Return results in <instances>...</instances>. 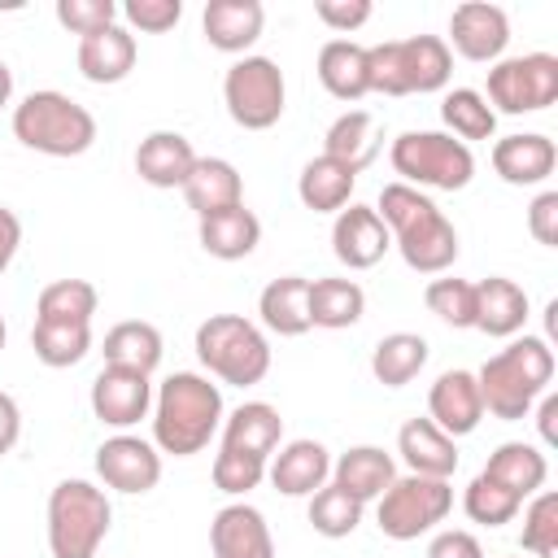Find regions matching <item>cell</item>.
Instances as JSON below:
<instances>
[{
    "label": "cell",
    "mask_w": 558,
    "mask_h": 558,
    "mask_svg": "<svg viewBox=\"0 0 558 558\" xmlns=\"http://www.w3.org/2000/svg\"><path fill=\"white\" fill-rule=\"evenodd\" d=\"M375 214L384 218L401 262L418 275H445L458 262V227L445 218V209L405 183H384Z\"/></svg>",
    "instance_id": "6da1fadb"
},
{
    "label": "cell",
    "mask_w": 558,
    "mask_h": 558,
    "mask_svg": "<svg viewBox=\"0 0 558 558\" xmlns=\"http://www.w3.org/2000/svg\"><path fill=\"white\" fill-rule=\"evenodd\" d=\"M222 388L209 375L174 371L153 392V445L174 458L201 453L222 427Z\"/></svg>",
    "instance_id": "7a4b0ae2"
},
{
    "label": "cell",
    "mask_w": 558,
    "mask_h": 558,
    "mask_svg": "<svg viewBox=\"0 0 558 558\" xmlns=\"http://www.w3.org/2000/svg\"><path fill=\"white\" fill-rule=\"evenodd\" d=\"M549 379H554V349L541 336L510 340L501 353H493L475 371L484 414H493L501 423L527 418V410L541 401V392H549Z\"/></svg>",
    "instance_id": "3957f363"
},
{
    "label": "cell",
    "mask_w": 558,
    "mask_h": 558,
    "mask_svg": "<svg viewBox=\"0 0 558 558\" xmlns=\"http://www.w3.org/2000/svg\"><path fill=\"white\" fill-rule=\"evenodd\" d=\"M13 140L44 157H83L96 144V118L65 92H31L13 105Z\"/></svg>",
    "instance_id": "277c9868"
},
{
    "label": "cell",
    "mask_w": 558,
    "mask_h": 558,
    "mask_svg": "<svg viewBox=\"0 0 558 558\" xmlns=\"http://www.w3.org/2000/svg\"><path fill=\"white\" fill-rule=\"evenodd\" d=\"M453 74V52L440 35H410V39H384L366 48V78L379 96H423L440 92Z\"/></svg>",
    "instance_id": "5b68a950"
},
{
    "label": "cell",
    "mask_w": 558,
    "mask_h": 558,
    "mask_svg": "<svg viewBox=\"0 0 558 558\" xmlns=\"http://www.w3.org/2000/svg\"><path fill=\"white\" fill-rule=\"evenodd\" d=\"M196 357L214 379L231 388H253L270 371V340L244 314H209L196 327Z\"/></svg>",
    "instance_id": "8992f818"
},
{
    "label": "cell",
    "mask_w": 558,
    "mask_h": 558,
    "mask_svg": "<svg viewBox=\"0 0 558 558\" xmlns=\"http://www.w3.org/2000/svg\"><path fill=\"white\" fill-rule=\"evenodd\" d=\"M397 183L418 192H462L475 179V153L471 144L453 140L449 131H401L388 148Z\"/></svg>",
    "instance_id": "52a82bcc"
},
{
    "label": "cell",
    "mask_w": 558,
    "mask_h": 558,
    "mask_svg": "<svg viewBox=\"0 0 558 558\" xmlns=\"http://www.w3.org/2000/svg\"><path fill=\"white\" fill-rule=\"evenodd\" d=\"M113 523L105 488L92 480H61L48 493V549L52 558H96Z\"/></svg>",
    "instance_id": "ba28073f"
},
{
    "label": "cell",
    "mask_w": 558,
    "mask_h": 558,
    "mask_svg": "<svg viewBox=\"0 0 558 558\" xmlns=\"http://www.w3.org/2000/svg\"><path fill=\"white\" fill-rule=\"evenodd\" d=\"M453 510V488L449 480H432V475H397L379 506H375V523L388 541H418L423 532H432L436 523H445V514Z\"/></svg>",
    "instance_id": "9c48e42d"
},
{
    "label": "cell",
    "mask_w": 558,
    "mask_h": 558,
    "mask_svg": "<svg viewBox=\"0 0 558 558\" xmlns=\"http://www.w3.org/2000/svg\"><path fill=\"white\" fill-rule=\"evenodd\" d=\"M283 100L288 83L270 57H240L222 78V105L244 131H270L283 118Z\"/></svg>",
    "instance_id": "30bf717a"
},
{
    "label": "cell",
    "mask_w": 558,
    "mask_h": 558,
    "mask_svg": "<svg viewBox=\"0 0 558 558\" xmlns=\"http://www.w3.org/2000/svg\"><path fill=\"white\" fill-rule=\"evenodd\" d=\"M484 100L493 113H541L558 100V57L554 52H523L501 57L488 70Z\"/></svg>",
    "instance_id": "8fae6325"
},
{
    "label": "cell",
    "mask_w": 558,
    "mask_h": 558,
    "mask_svg": "<svg viewBox=\"0 0 558 558\" xmlns=\"http://www.w3.org/2000/svg\"><path fill=\"white\" fill-rule=\"evenodd\" d=\"M96 475L105 480V488L113 493H153L161 480V449L153 440H140L131 432H118L109 440H100L96 449Z\"/></svg>",
    "instance_id": "7c38bea8"
},
{
    "label": "cell",
    "mask_w": 558,
    "mask_h": 558,
    "mask_svg": "<svg viewBox=\"0 0 558 558\" xmlns=\"http://www.w3.org/2000/svg\"><path fill=\"white\" fill-rule=\"evenodd\" d=\"M449 52L475 61V65H493L501 61L506 44H510V17L501 4L488 0H466L449 13Z\"/></svg>",
    "instance_id": "4fadbf2b"
},
{
    "label": "cell",
    "mask_w": 558,
    "mask_h": 558,
    "mask_svg": "<svg viewBox=\"0 0 558 558\" xmlns=\"http://www.w3.org/2000/svg\"><path fill=\"white\" fill-rule=\"evenodd\" d=\"M92 414L118 432L135 427L153 414V379L126 366H100V375L92 379Z\"/></svg>",
    "instance_id": "5bb4252c"
},
{
    "label": "cell",
    "mask_w": 558,
    "mask_h": 558,
    "mask_svg": "<svg viewBox=\"0 0 558 558\" xmlns=\"http://www.w3.org/2000/svg\"><path fill=\"white\" fill-rule=\"evenodd\" d=\"M392 248V235L384 227V218L375 214V205H357L349 201L336 222H331V253L340 266L349 270H371L384 262V253Z\"/></svg>",
    "instance_id": "9a60e30c"
},
{
    "label": "cell",
    "mask_w": 558,
    "mask_h": 558,
    "mask_svg": "<svg viewBox=\"0 0 558 558\" xmlns=\"http://www.w3.org/2000/svg\"><path fill=\"white\" fill-rule=\"evenodd\" d=\"M209 549L214 558H275V536L257 506L231 501L209 523Z\"/></svg>",
    "instance_id": "2e32d148"
},
{
    "label": "cell",
    "mask_w": 558,
    "mask_h": 558,
    "mask_svg": "<svg viewBox=\"0 0 558 558\" xmlns=\"http://www.w3.org/2000/svg\"><path fill=\"white\" fill-rule=\"evenodd\" d=\"M266 480L283 497H314L331 480V453L323 440H310V436L288 440V445H279V453H270Z\"/></svg>",
    "instance_id": "e0dca14e"
},
{
    "label": "cell",
    "mask_w": 558,
    "mask_h": 558,
    "mask_svg": "<svg viewBox=\"0 0 558 558\" xmlns=\"http://www.w3.org/2000/svg\"><path fill=\"white\" fill-rule=\"evenodd\" d=\"M427 418L445 432V436H471L484 418V401H480V384L475 371H445L436 375L432 392H427Z\"/></svg>",
    "instance_id": "ac0fdd59"
},
{
    "label": "cell",
    "mask_w": 558,
    "mask_h": 558,
    "mask_svg": "<svg viewBox=\"0 0 558 558\" xmlns=\"http://www.w3.org/2000/svg\"><path fill=\"white\" fill-rule=\"evenodd\" d=\"M558 166V148L549 135L541 131H519V135H501L493 144V170L501 183L510 187H536L554 174Z\"/></svg>",
    "instance_id": "d6986e66"
},
{
    "label": "cell",
    "mask_w": 558,
    "mask_h": 558,
    "mask_svg": "<svg viewBox=\"0 0 558 558\" xmlns=\"http://www.w3.org/2000/svg\"><path fill=\"white\" fill-rule=\"evenodd\" d=\"M262 26H266V9L262 0H209L205 13H201V31L209 39V48L218 52H244L262 39Z\"/></svg>",
    "instance_id": "ffe728a7"
},
{
    "label": "cell",
    "mask_w": 558,
    "mask_h": 558,
    "mask_svg": "<svg viewBox=\"0 0 558 558\" xmlns=\"http://www.w3.org/2000/svg\"><path fill=\"white\" fill-rule=\"evenodd\" d=\"M135 57H140V44H135V35L126 31V26H105V31H96V35H83L78 39V52H74V61H78V74L87 78V83H100V87H109V83H122L131 70H135Z\"/></svg>",
    "instance_id": "44dd1931"
},
{
    "label": "cell",
    "mask_w": 558,
    "mask_h": 558,
    "mask_svg": "<svg viewBox=\"0 0 558 558\" xmlns=\"http://www.w3.org/2000/svg\"><path fill=\"white\" fill-rule=\"evenodd\" d=\"M196 166V148L183 131H148L135 148V174L148 187H183Z\"/></svg>",
    "instance_id": "7402d4cb"
},
{
    "label": "cell",
    "mask_w": 558,
    "mask_h": 558,
    "mask_svg": "<svg viewBox=\"0 0 558 558\" xmlns=\"http://www.w3.org/2000/svg\"><path fill=\"white\" fill-rule=\"evenodd\" d=\"M179 192H183V201L196 218L244 205V179L227 157H196V166H192V174Z\"/></svg>",
    "instance_id": "603a6c76"
},
{
    "label": "cell",
    "mask_w": 558,
    "mask_h": 558,
    "mask_svg": "<svg viewBox=\"0 0 558 558\" xmlns=\"http://www.w3.org/2000/svg\"><path fill=\"white\" fill-rule=\"evenodd\" d=\"M397 453L410 466V475H432V480H449L458 471V440L445 436L432 418H410L397 432Z\"/></svg>",
    "instance_id": "cb8c5ba5"
},
{
    "label": "cell",
    "mask_w": 558,
    "mask_h": 558,
    "mask_svg": "<svg viewBox=\"0 0 558 558\" xmlns=\"http://www.w3.org/2000/svg\"><path fill=\"white\" fill-rule=\"evenodd\" d=\"M523 323H527V292L514 279L488 275L475 283V331L506 340V336H519Z\"/></svg>",
    "instance_id": "d4e9b609"
},
{
    "label": "cell",
    "mask_w": 558,
    "mask_h": 558,
    "mask_svg": "<svg viewBox=\"0 0 558 558\" xmlns=\"http://www.w3.org/2000/svg\"><path fill=\"white\" fill-rule=\"evenodd\" d=\"M392 480H397V462L379 445H353L340 458H331V484L344 488L349 497H357L362 506L379 501Z\"/></svg>",
    "instance_id": "484cf974"
},
{
    "label": "cell",
    "mask_w": 558,
    "mask_h": 558,
    "mask_svg": "<svg viewBox=\"0 0 558 558\" xmlns=\"http://www.w3.org/2000/svg\"><path fill=\"white\" fill-rule=\"evenodd\" d=\"M379 148H384V131H379V118L366 109H344L323 135V153L349 166L353 174H362L379 157Z\"/></svg>",
    "instance_id": "4316f807"
},
{
    "label": "cell",
    "mask_w": 558,
    "mask_h": 558,
    "mask_svg": "<svg viewBox=\"0 0 558 558\" xmlns=\"http://www.w3.org/2000/svg\"><path fill=\"white\" fill-rule=\"evenodd\" d=\"M196 240L209 257L218 262H240L248 257L257 244H262V222L248 205H235V209H222V214H209V218H196Z\"/></svg>",
    "instance_id": "83f0119b"
},
{
    "label": "cell",
    "mask_w": 558,
    "mask_h": 558,
    "mask_svg": "<svg viewBox=\"0 0 558 558\" xmlns=\"http://www.w3.org/2000/svg\"><path fill=\"white\" fill-rule=\"evenodd\" d=\"M257 314L262 327L275 336H305L310 323V279L305 275H279L262 288L257 296Z\"/></svg>",
    "instance_id": "f1b7e54d"
},
{
    "label": "cell",
    "mask_w": 558,
    "mask_h": 558,
    "mask_svg": "<svg viewBox=\"0 0 558 558\" xmlns=\"http://www.w3.org/2000/svg\"><path fill=\"white\" fill-rule=\"evenodd\" d=\"M353 187H357V174L340 161H331L327 153L310 157L296 174V196L305 209L314 214H340L349 201H353Z\"/></svg>",
    "instance_id": "f546056e"
},
{
    "label": "cell",
    "mask_w": 558,
    "mask_h": 558,
    "mask_svg": "<svg viewBox=\"0 0 558 558\" xmlns=\"http://www.w3.org/2000/svg\"><path fill=\"white\" fill-rule=\"evenodd\" d=\"M222 445L227 449H244V453H257V458H270L283 440V418L270 401H244L235 405L227 418H222Z\"/></svg>",
    "instance_id": "4dcf8cb0"
},
{
    "label": "cell",
    "mask_w": 558,
    "mask_h": 558,
    "mask_svg": "<svg viewBox=\"0 0 558 558\" xmlns=\"http://www.w3.org/2000/svg\"><path fill=\"white\" fill-rule=\"evenodd\" d=\"M105 366H126V371H140V375H153L161 366V353H166V340L153 323L144 318H126V323H113L105 331Z\"/></svg>",
    "instance_id": "1f68e13d"
},
{
    "label": "cell",
    "mask_w": 558,
    "mask_h": 558,
    "mask_svg": "<svg viewBox=\"0 0 558 558\" xmlns=\"http://www.w3.org/2000/svg\"><path fill=\"white\" fill-rule=\"evenodd\" d=\"M484 475L497 480L501 488H510L514 497H532V493L545 488L549 462H545V453H541L536 445H527V440H506V445H497V449L488 453Z\"/></svg>",
    "instance_id": "d6a6232c"
},
{
    "label": "cell",
    "mask_w": 558,
    "mask_h": 558,
    "mask_svg": "<svg viewBox=\"0 0 558 558\" xmlns=\"http://www.w3.org/2000/svg\"><path fill=\"white\" fill-rule=\"evenodd\" d=\"M318 83H323L336 100H344V105L362 100V96L371 92V78H366V48L353 44V39H327V44L318 48Z\"/></svg>",
    "instance_id": "836d02e7"
},
{
    "label": "cell",
    "mask_w": 558,
    "mask_h": 558,
    "mask_svg": "<svg viewBox=\"0 0 558 558\" xmlns=\"http://www.w3.org/2000/svg\"><path fill=\"white\" fill-rule=\"evenodd\" d=\"M366 314V292L357 279H310V323L323 331H344Z\"/></svg>",
    "instance_id": "e575fe53"
},
{
    "label": "cell",
    "mask_w": 558,
    "mask_h": 558,
    "mask_svg": "<svg viewBox=\"0 0 558 558\" xmlns=\"http://www.w3.org/2000/svg\"><path fill=\"white\" fill-rule=\"evenodd\" d=\"M427 357H432V349L418 331H392L371 349V375L384 388H405L410 379H418Z\"/></svg>",
    "instance_id": "d590c367"
},
{
    "label": "cell",
    "mask_w": 558,
    "mask_h": 558,
    "mask_svg": "<svg viewBox=\"0 0 558 558\" xmlns=\"http://www.w3.org/2000/svg\"><path fill=\"white\" fill-rule=\"evenodd\" d=\"M440 122H445L449 135L462 140V144H471V140H493V131H497V113H493V105L484 100V92H475V87H453V92H445V100H440Z\"/></svg>",
    "instance_id": "8d00e7d4"
},
{
    "label": "cell",
    "mask_w": 558,
    "mask_h": 558,
    "mask_svg": "<svg viewBox=\"0 0 558 558\" xmlns=\"http://www.w3.org/2000/svg\"><path fill=\"white\" fill-rule=\"evenodd\" d=\"M31 349H35V357H39L44 366H52V371L78 366V362L92 353V327H87V323H39V318H35Z\"/></svg>",
    "instance_id": "74e56055"
},
{
    "label": "cell",
    "mask_w": 558,
    "mask_h": 558,
    "mask_svg": "<svg viewBox=\"0 0 558 558\" xmlns=\"http://www.w3.org/2000/svg\"><path fill=\"white\" fill-rule=\"evenodd\" d=\"M96 305H100V292L87 279H52L35 301V318L39 323H87L92 327Z\"/></svg>",
    "instance_id": "f35d334b"
},
{
    "label": "cell",
    "mask_w": 558,
    "mask_h": 558,
    "mask_svg": "<svg viewBox=\"0 0 558 558\" xmlns=\"http://www.w3.org/2000/svg\"><path fill=\"white\" fill-rule=\"evenodd\" d=\"M362 501L357 497H349L344 488H336L331 480L310 497V527L318 532V536H327V541H340V536H353L357 532V523H362Z\"/></svg>",
    "instance_id": "ab89813d"
},
{
    "label": "cell",
    "mask_w": 558,
    "mask_h": 558,
    "mask_svg": "<svg viewBox=\"0 0 558 558\" xmlns=\"http://www.w3.org/2000/svg\"><path fill=\"white\" fill-rule=\"evenodd\" d=\"M462 510H466L471 523L501 527V523H510V519L523 510V497H514L510 488H501L497 480H488V475L480 471V475L466 484V493H462Z\"/></svg>",
    "instance_id": "60d3db41"
},
{
    "label": "cell",
    "mask_w": 558,
    "mask_h": 558,
    "mask_svg": "<svg viewBox=\"0 0 558 558\" xmlns=\"http://www.w3.org/2000/svg\"><path fill=\"white\" fill-rule=\"evenodd\" d=\"M423 301H427V310L440 318V323H449V327H475V283L471 279H458V275H440V279H432L427 288H423Z\"/></svg>",
    "instance_id": "b9f144b4"
},
{
    "label": "cell",
    "mask_w": 558,
    "mask_h": 558,
    "mask_svg": "<svg viewBox=\"0 0 558 558\" xmlns=\"http://www.w3.org/2000/svg\"><path fill=\"white\" fill-rule=\"evenodd\" d=\"M523 549L532 558H558V493L541 488L532 493L527 510H523Z\"/></svg>",
    "instance_id": "7bdbcfd3"
},
{
    "label": "cell",
    "mask_w": 558,
    "mask_h": 558,
    "mask_svg": "<svg viewBox=\"0 0 558 558\" xmlns=\"http://www.w3.org/2000/svg\"><path fill=\"white\" fill-rule=\"evenodd\" d=\"M266 462H270V458H257V453L218 445L214 471H209V475H214V488L227 493V497H244V493H253V488L266 480Z\"/></svg>",
    "instance_id": "ee69618b"
},
{
    "label": "cell",
    "mask_w": 558,
    "mask_h": 558,
    "mask_svg": "<svg viewBox=\"0 0 558 558\" xmlns=\"http://www.w3.org/2000/svg\"><path fill=\"white\" fill-rule=\"evenodd\" d=\"M57 22L70 31V35H96L105 26L118 22V4L113 0H57Z\"/></svg>",
    "instance_id": "f6af8a7d"
},
{
    "label": "cell",
    "mask_w": 558,
    "mask_h": 558,
    "mask_svg": "<svg viewBox=\"0 0 558 558\" xmlns=\"http://www.w3.org/2000/svg\"><path fill=\"white\" fill-rule=\"evenodd\" d=\"M118 13L126 17L131 31L161 35V31H170V26L183 17V0H126Z\"/></svg>",
    "instance_id": "bcb514c9"
},
{
    "label": "cell",
    "mask_w": 558,
    "mask_h": 558,
    "mask_svg": "<svg viewBox=\"0 0 558 558\" xmlns=\"http://www.w3.org/2000/svg\"><path fill=\"white\" fill-rule=\"evenodd\" d=\"M371 13H375L371 0H318V4H314V17H318L327 31H336V35H353L357 26L371 22Z\"/></svg>",
    "instance_id": "7dc6e473"
},
{
    "label": "cell",
    "mask_w": 558,
    "mask_h": 558,
    "mask_svg": "<svg viewBox=\"0 0 558 558\" xmlns=\"http://www.w3.org/2000/svg\"><path fill=\"white\" fill-rule=\"evenodd\" d=\"M527 231H532V240L545 244V248L558 244V192H554V187H545V192L527 205Z\"/></svg>",
    "instance_id": "c3c4849f"
},
{
    "label": "cell",
    "mask_w": 558,
    "mask_h": 558,
    "mask_svg": "<svg viewBox=\"0 0 558 558\" xmlns=\"http://www.w3.org/2000/svg\"><path fill=\"white\" fill-rule=\"evenodd\" d=\"M427 558H484V545L466 527H445L427 541Z\"/></svg>",
    "instance_id": "681fc988"
},
{
    "label": "cell",
    "mask_w": 558,
    "mask_h": 558,
    "mask_svg": "<svg viewBox=\"0 0 558 558\" xmlns=\"http://www.w3.org/2000/svg\"><path fill=\"white\" fill-rule=\"evenodd\" d=\"M17 248H22V218L9 205H0V275L13 266Z\"/></svg>",
    "instance_id": "f907efd6"
},
{
    "label": "cell",
    "mask_w": 558,
    "mask_h": 558,
    "mask_svg": "<svg viewBox=\"0 0 558 558\" xmlns=\"http://www.w3.org/2000/svg\"><path fill=\"white\" fill-rule=\"evenodd\" d=\"M17 436H22V410L9 392H0V458L17 445Z\"/></svg>",
    "instance_id": "816d5d0a"
},
{
    "label": "cell",
    "mask_w": 558,
    "mask_h": 558,
    "mask_svg": "<svg viewBox=\"0 0 558 558\" xmlns=\"http://www.w3.org/2000/svg\"><path fill=\"white\" fill-rule=\"evenodd\" d=\"M536 427H541V440L545 445H558V392H541Z\"/></svg>",
    "instance_id": "f5cc1de1"
},
{
    "label": "cell",
    "mask_w": 558,
    "mask_h": 558,
    "mask_svg": "<svg viewBox=\"0 0 558 558\" xmlns=\"http://www.w3.org/2000/svg\"><path fill=\"white\" fill-rule=\"evenodd\" d=\"M9 100H13V70L0 61V109H4Z\"/></svg>",
    "instance_id": "db71d44e"
},
{
    "label": "cell",
    "mask_w": 558,
    "mask_h": 558,
    "mask_svg": "<svg viewBox=\"0 0 558 558\" xmlns=\"http://www.w3.org/2000/svg\"><path fill=\"white\" fill-rule=\"evenodd\" d=\"M4 340H9V327H4V314H0V349H4Z\"/></svg>",
    "instance_id": "11a10c76"
}]
</instances>
